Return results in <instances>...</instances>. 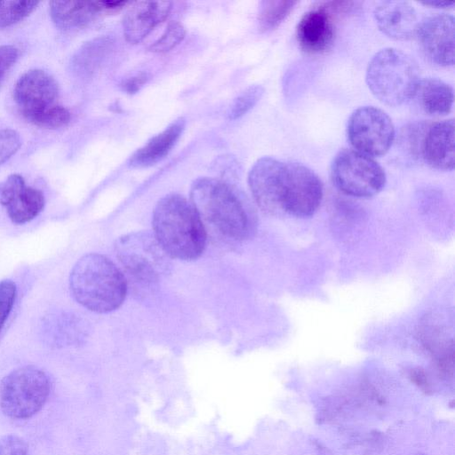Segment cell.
I'll return each instance as SVG.
<instances>
[{"instance_id":"1","label":"cell","mask_w":455,"mask_h":455,"mask_svg":"<svg viewBox=\"0 0 455 455\" xmlns=\"http://www.w3.org/2000/svg\"><path fill=\"white\" fill-rule=\"evenodd\" d=\"M190 203L204 228L226 242L243 241L254 231L250 209L226 183L213 178H199L190 188Z\"/></svg>"},{"instance_id":"2","label":"cell","mask_w":455,"mask_h":455,"mask_svg":"<svg viewBox=\"0 0 455 455\" xmlns=\"http://www.w3.org/2000/svg\"><path fill=\"white\" fill-rule=\"evenodd\" d=\"M154 235L170 258L194 260L204 251L207 232L198 213L184 196L170 194L156 204Z\"/></svg>"},{"instance_id":"3","label":"cell","mask_w":455,"mask_h":455,"mask_svg":"<svg viewBox=\"0 0 455 455\" xmlns=\"http://www.w3.org/2000/svg\"><path fill=\"white\" fill-rule=\"evenodd\" d=\"M69 287L80 305L102 314L122 305L127 292V281L124 273L108 258L99 253H88L73 267Z\"/></svg>"},{"instance_id":"4","label":"cell","mask_w":455,"mask_h":455,"mask_svg":"<svg viewBox=\"0 0 455 455\" xmlns=\"http://www.w3.org/2000/svg\"><path fill=\"white\" fill-rule=\"evenodd\" d=\"M419 81V68L414 59L395 48L378 52L366 69L369 89L388 106H399L413 98Z\"/></svg>"},{"instance_id":"5","label":"cell","mask_w":455,"mask_h":455,"mask_svg":"<svg viewBox=\"0 0 455 455\" xmlns=\"http://www.w3.org/2000/svg\"><path fill=\"white\" fill-rule=\"evenodd\" d=\"M116 255L130 282L149 288L169 270L170 257L155 235L140 231L124 235L116 240Z\"/></svg>"},{"instance_id":"6","label":"cell","mask_w":455,"mask_h":455,"mask_svg":"<svg viewBox=\"0 0 455 455\" xmlns=\"http://www.w3.org/2000/svg\"><path fill=\"white\" fill-rule=\"evenodd\" d=\"M51 392L48 375L35 366L18 368L6 375L0 384V407L15 419H25L37 413Z\"/></svg>"},{"instance_id":"7","label":"cell","mask_w":455,"mask_h":455,"mask_svg":"<svg viewBox=\"0 0 455 455\" xmlns=\"http://www.w3.org/2000/svg\"><path fill=\"white\" fill-rule=\"evenodd\" d=\"M331 177L339 190L360 198L377 195L386 184V173L376 161L347 148L335 156L331 166Z\"/></svg>"},{"instance_id":"8","label":"cell","mask_w":455,"mask_h":455,"mask_svg":"<svg viewBox=\"0 0 455 455\" xmlns=\"http://www.w3.org/2000/svg\"><path fill=\"white\" fill-rule=\"evenodd\" d=\"M347 133L355 150L371 157L385 155L395 140L391 118L372 106L358 108L351 114Z\"/></svg>"},{"instance_id":"9","label":"cell","mask_w":455,"mask_h":455,"mask_svg":"<svg viewBox=\"0 0 455 455\" xmlns=\"http://www.w3.org/2000/svg\"><path fill=\"white\" fill-rule=\"evenodd\" d=\"M286 183V163L274 157L258 159L248 174V185L251 196L265 213L283 216Z\"/></svg>"},{"instance_id":"10","label":"cell","mask_w":455,"mask_h":455,"mask_svg":"<svg viewBox=\"0 0 455 455\" xmlns=\"http://www.w3.org/2000/svg\"><path fill=\"white\" fill-rule=\"evenodd\" d=\"M352 4V2H323L304 13L296 29L299 47L310 54L329 50L335 38L336 14L348 10Z\"/></svg>"},{"instance_id":"11","label":"cell","mask_w":455,"mask_h":455,"mask_svg":"<svg viewBox=\"0 0 455 455\" xmlns=\"http://www.w3.org/2000/svg\"><path fill=\"white\" fill-rule=\"evenodd\" d=\"M323 195V183L314 171L300 163H286L285 215L312 216L319 208Z\"/></svg>"},{"instance_id":"12","label":"cell","mask_w":455,"mask_h":455,"mask_svg":"<svg viewBox=\"0 0 455 455\" xmlns=\"http://www.w3.org/2000/svg\"><path fill=\"white\" fill-rule=\"evenodd\" d=\"M59 86L46 71L31 69L17 81L13 98L21 115L28 116L58 105Z\"/></svg>"},{"instance_id":"13","label":"cell","mask_w":455,"mask_h":455,"mask_svg":"<svg viewBox=\"0 0 455 455\" xmlns=\"http://www.w3.org/2000/svg\"><path fill=\"white\" fill-rule=\"evenodd\" d=\"M45 204L42 191L26 186L22 176L12 174L0 182V204L6 209L14 224H25L34 220Z\"/></svg>"},{"instance_id":"14","label":"cell","mask_w":455,"mask_h":455,"mask_svg":"<svg viewBox=\"0 0 455 455\" xmlns=\"http://www.w3.org/2000/svg\"><path fill=\"white\" fill-rule=\"evenodd\" d=\"M416 36L425 55L441 67L454 63V18L449 14L428 17L419 24Z\"/></svg>"},{"instance_id":"15","label":"cell","mask_w":455,"mask_h":455,"mask_svg":"<svg viewBox=\"0 0 455 455\" xmlns=\"http://www.w3.org/2000/svg\"><path fill=\"white\" fill-rule=\"evenodd\" d=\"M172 10L169 1H139L131 3L123 17V32L131 44L141 42Z\"/></svg>"},{"instance_id":"16","label":"cell","mask_w":455,"mask_h":455,"mask_svg":"<svg viewBox=\"0 0 455 455\" xmlns=\"http://www.w3.org/2000/svg\"><path fill=\"white\" fill-rule=\"evenodd\" d=\"M419 146L421 156L429 166L440 171H451L454 168L453 119L428 126Z\"/></svg>"},{"instance_id":"17","label":"cell","mask_w":455,"mask_h":455,"mask_svg":"<svg viewBox=\"0 0 455 455\" xmlns=\"http://www.w3.org/2000/svg\"><path fill=\"white\" fill-rule=\"evenodd\" d=\"M374 18L382 33L395 40L411 39L419 26L415 9L404 1L379 3L374 9Z\"/></svg>"},{"instance_id":"18","label":"cell","mask_w":455,"mask_h":455,"mask_svg":"<svg viewBox=\"0 0 455 455\" xmlns=\"http://www.w3.org/2000/svg\"><path fill=\"white\" fill-rule=\"evenodd\" d=\"M185 128V120L179 118L157 135L152 137L143 147L140 148L129 160V165L142 168L153 165L172 150Z\"/></svg>"},{"instance_id":"19","label":"cell","mask_w":455,"mask_h":455,"mask_svg":"<svg viewBox=\"0 0 455 455\" xmlns=\"http://www.w3.org/2000/svg\"><path fill=\"white\" fill-rule=\"evenodd\" d=\"M100 13L99 1H52L50 15L57 28L69 31L85 27Z\"/></svg>"},{"instance_id":"20","label":"cell","mask_w":455,"mask_h":455,"mask_svg":"<svg viewBox=\"0 0 455 455\" xmlns=\"http://www.w3.org/2000/svg\"><path fill=\"white\" fill-rule=\"evenodd\" d=\"M414 97L421 109L431 116H444L451 112L454 93L452 87L435 77L420 79Z\"/></svg>"},{"instance_id":"21","label":"cell","mask_w":455,"mask_h":455,"mask_svg":"<svg viewBox=\"0 0 455 455\" xmlns=\"http://www.w3.org/2000/svg\"><path fill=\"white\" fill-rule=\"evenodd\" d=\"M114 41L109 36H99L86 42L71 60L74 72L89 76L96 72L113 50Z\"/></svg>"},{"instance_id":"22","label":"cell","mask_w":455,"mask_h":455,"mask_svg":"<svg viewBox=\"0 0 455 455\" xmlns=\"http://www.w3.org/2000/svg\"><path fill=\"white\" fill-rule=\"evenodd\" d=\"M296 1L265 0L260 2L258 14L259 28L262 32L278 27L292 11Z\"/></svg>"},{"instance_id":"23","label":"cell","mask_w":455,"mask_h":455,"mask_svg":"<svg viewBox=\"0 0 455 455\" xmlns=\"http://www.w3.org/2000/svg\"><path fill=\"white\" fill-rule=\"evenodd\" d=\"M36 1H0V28L12 26L35 11Z\"/></svg>"},{"instance_id":"24","label":"cell","mask_w":455,"mask_h":455,"mask_svg":"<svg viewBox=\"0 0 455 455\" xmlns=\"http://www.w3.org/2000/svg\"><path fill=\"white\" fill-rule=\"evenodd\" d=\"M70 118V113L66 108L55 105L26 119L41 128L57 129L66 126L69 123Z\"/></svg>"},{"instance_id":"25","label":"cell","mask_w":455,"mask_h":455,"mask_svg":"<svg viewBox=\"0 0 455 455\" xmlns=\"http://www.w3.org/2000/svg\"><path fill=\"white\" fill-rule=\"evenodd\" d=\"M264 92L261 85H251L241 92L232 102L228 111V117L230 120H235L249 110H251L259 101Z\"/></svg>"},{"instance_id":"26","label":"cell","mask_w":455,"mask_h":455,"mask_svg":"<svg viewBox=\"0 0 455 455\" xmlns=\"http://www.w3.org/2000/svg\"><path fill=\"white\" fill-rule=\"evenodd\" d=\"M185 35V28L180 22L172 21L163 35L148 49L156 53L167 52L176 47L184 39Z\"/></svg>"},{"instance_id":"27","label":"cell","mask_w":455,"mask_h":455,"mask_svg":"<svg viewBox=\"0 0 455 455\" xmlns=\"http://www.w3.org/2000/svg\"><path fill=\"white\" fill-rule=\"evenodd\" d=\"M17 288L9 279L0 282V331H2L16 299Z\"/></svg>"},{"instance_id":"28","label":"cell","mask_w":455,"mask_h":455,"mask_svg":"<svg viewBox=\"0 0 455 455\" xmlns=\"http://www.w3.org/2000/svg\"><path fill=\"white\" fill-rule=\"evenodd\" d=\"M72 323L73 321L70 318V315H54L49 322L46 323L48 325H50V328L47 329V331H49L50 334H52V337L50 339L57 344H60L73 339L72 334L74 331H70V323Z\"/></svg>"},{"instance_id":"29","label":"cell","mask_w":455,"mask_h":455,"mask_svg":"<svg viewBox=\"0 0 455 455\" xmlns=\"http://www.w3.org/2000/svg\"><path fill=\"white\" fill-rule=\"evenodd\" d=\"M21 139L12 129L0 131V165L11 158L20 148Z\"/></svg>"},{"instance_id":"30","label":"cell","mask_w":455,"mask_h":455,"mask_svg":"<svg viewBox=\"0 0 455 455\" xmlns=\"http://www.w3.org/2000/svg\"><path fill=\"white\" fill-rule=\"evenodd\" d=\"M0 455H28V446L17 435H4L0 437Z\"/></svg>"},{"instance_id":"31","label":"cell","mask_w":455,"mask_h":455,"mask_svg":"<svg viewBox=\"0 0 455 455\" xmlns=\"http://www.w3.org/2000/svg\"><path fill=\"white\" fill-rule=\"evenodd\" d=\"M19 58V50L13 45H0V84Z\"/></svg>"},{"instance_id":"32","label":"cell","mask_w":455,"mask_h":455,"mask_svg":"<svg viewBox=\"0 0 455 455\" xmlns=\"http://www.w3.org/2000/svg\"><path fill=\"white\" fill-rule=\"evenodd\" d=\"M409 377L411 380L426 393L431 391V384L424 370L420 368L411 369Z\"/></svg>"},{"instance_id":"33","label":"cell","mask_w":455,"mask_h":455,"mask_svg":"<svg viewBox=\"0 0 455 455\" xmlns=\"http://www.w3.org/2000/svg\"><path fill=\"white\" fill-rule=\"evenodd\" d=\"M148 79V77L146 74H140L124 81L121 87L127 93H135L147 83Z\"/></svg>"},{"instance_id":"34","label":"cell","mask_w":455,"mask_h":455,"mask_svg":"<svg viewBox=\"0 0 455 455\" xmlns=\"http://www.w3.org/2000/svg\"><path fill=\"white\" fill-rule=\"evenodd\" d=\"M423 4L426 5H430V6L438 7V8H446L449 6H453V4H454L453 3H450V2H426Z\"/></svg>"},{"instance_id":"35","label":"cell","mask_w":455,"mask_h":455,"mask_svg":"<svg viewBox=\"0 0 455 455\" xmlns=\"http://www.w3.org/2000/svg\"><path fill=\"white\" fill-rule=\"evenodd\" d=\"M413 455H425V454H423V453H419H419H415V454H413Z\"/></svg>"}]
</instances>
